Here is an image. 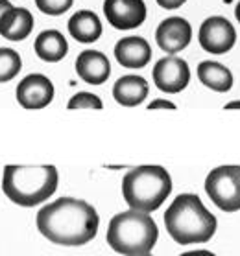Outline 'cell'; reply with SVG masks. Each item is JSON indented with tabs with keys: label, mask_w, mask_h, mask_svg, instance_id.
<instances>
[{
	"label": "cell",
	"mask_w": 240,
	"mask_h": 256,
	"mask_svg": "<svg viewBox=\"0 0 240 256\" xmlns=\"http://www.w3.org/2000/svg\"><path fill=\"white\" fill-rule=\"evenodd\" d=\"M234 17H236V20H238V24H240V0H238V4H236V8H234Z\"/></svg>",
	"instance_id": "4316f807"
},
{
	"label": "cell",
	"mask_w": 240,
	"mask_h": 256,
	"mask_svg": "<svg viewBox=\"0 0 240 256\" xmlns=\"http://www.w3.org/2000/svg\"><path fill=\"white\" fill-rule=\"evenodd\" d=\"M198 80L214 92H227L233 87V74L218 61H201L198 64Z\"/></svg>",
	"instance_id": "ac0fdd59"
},
{
	"label": "cell",
	"mask_w": 240,
	"mask_h": 256,
	"mask_svg": "<svg viewBox=\"0 0 240 256\" xmlns=\"http://www.w3.org/2000/svg\"><path fill=\"white\" fill-rule=\"evenodd\" d=\"M59 174L52 164L45 166H15L4 168L2 190L19 206H37L58 190Z\"/></svg>",
	"instance_id": "3957f363"
},
{
	"label": "cell",
	"mask_w": 240,
	"mask_h": 256,
	"mask_svg": "<svg viewBox=\"0 0 240 256\" xmlns=\"http://www.w3.org/2000/svg\"><path fill=\"white\" fill-rule=\"evenodd\" d=\"M153 83L166 94H177L185 90L190 82V68L185 59L177 56H166L153 66Z\"/></svg>",
	"instance_id": "ba28073f"
},
{
	"label": "cell",
	"mask_w": 240,
	"mask_h": 256,
	"mask_svg": "<svg viewBox=\"0 0 240 256\" xmlns=\"http://www.w3.org/2000/svg\"><path fill=\"white\" fill-rule=\"evenodd\" d=\"M159 230L150 214L128 210L113 216L106 240L115 252L122 256L148 254L155 247Z\"/></svg>",
	"instance_id": "277c9868"
},
{
	"label": "cell",
	"mask_w": 240,
	"mask_h": 256,
	"mask_svg": "<svg viewBox=\"0 0 240 256\" xmlns=\"http://www.w3.org/2000/svg\"><path fill=\"white\" fill-rule=\"evenodd\" d=\"M223 109H240V100H236V102H229V104H225V107Z\"/></svg>",
	"instance_id": "484cf974"
},
{
	"label": "cell",
	"mask_w": 240,
	"mask_h": 256,
	"mask_svg": "<svg viewBox=\"0 0 240 256\" xmlns=\"http://www.w3.org/2000/svg\"><path fill=\"white\" fill-rule=\"evenodd\" d=\"M172 192V177L163 166H137L122 179V198L131 210L150 214Z\"/></svg>",
	"instance_id": "5b68a950"
},
{
	"label": "cell",
	"mask_w": 240,
	"mask_h": 256,
	"mask_svg": "<svg viewBox=\"0 0 240 256\" xmlns=\"http://www.w3.org/2000/svg\"><path fill=\"white\" fill-rule=\"evenodd\" d=\"M12 8L13 6H12V2H10V0H0V18L4 17Z\"/></svg>",
	"instance_id": "cb8c5ba5"
},
{
	"label": "cell",
	"mask_w": 240,
	"mask_h": 256,
	"mask_svg": "<svg viewBox=\"0 0 240 256\" xmlns=\"http://www.w3.org/2000/svg\"><path fill=\"white\" fill-rule=\"evenodd\" d=\"M142 256H150V254H142Z\"/></svg>",
	"instance_id": "83f0119b"
},
{
	"label": "cell",
	"mask_w": 240,
	"mask_h": 256,
	"mask_svg": "<svg viewBox=\"0 0 240 256\" xmlns=\"http://www.w3.org/2000/svg\"><path fill=\"white\" fill-rule=\"evenodd\" d=\"M187 0H157V4L164 10H177V8H181Z\"/></svg>",
	"instance_id": "603a6c76"
},
{
	"label": "cell",
	"mask_w": 240,
	"mask_h": 256,
	"mask_svg": "<svg viewBox=\"0 0 240 256\" xmlns=\"http://www.w3.org/2000/svg\"><path fill=\"white\" fill-rule=\"evenodd\" d=\"M164 227L176 244L190 245L209 242L218 222L196 194H179L164 212Z\"/></svg>",
	"instance_id": "7a4b0ae2"
},
{
	"label": "cell",
	"mask_w": 240,
	"mask_h": 256,
	"mask_svg": "<svg viewBox=\"0 0 240 256\" xmlns=\"http://www.w3.org/2000/svg\"><path fill=\"white\" fill-rule=\"evenodd\" d=\"M74 0H36L37 10L45 15H52V17H58V15H63L72 8Z\"/></svg>",
	"instance_id": "44dd1931"
},
{
	"label": "cell",
	"mask_w": 240,
	"mask_h": 256,
	"mask_svg": "<svg viewBox=\"0 0 240 256\" xmlns=\"http://www.w3.org/2000/svg\"><path fill=\"white\" fill-rule=\"evenodd\" d=\"M76 74L89 85H102L111 76V63L98 50H83L76 59Z\"/></svg>",
	"instance_id": "4fadbf2b"
},
{
	"label": "cell",
	"mask_w": 240,
	"mask_h": 256,
	"mask_svg": "<svg viewBox=\"0 0 240 256\" xmlns=\"http://www.w3.org/2000/svg\"><path fill=\"white\" fill-rule=\"evenodd\" d=\"M192 41V26L183 17H168L155 30V42L163 52L176 56Z\"/></svg>",
	"instance_id": "30bf717a"
},
{
	"label": "cell",
	"mask_w": 240,
	"mask_h": 256,
	"mask_svg": "<svg viewBox=\"0 0 240 256\" xmlns=\"http://www.w3.org/2000/svg\"><path fill=\"white\" fill-rule=\"evenodd\" d=\"M36 54L37 58L47 63H58L69 54V42L65 35L58 30H45L37 35L36 39Z\"/></svg>",
	"instance_id": "e0dca14e"
},
{
	"label": "cell",
	"mask_w": 240,
	"mask_h": 256,
	"mask_svg": "<svg viewBox=\"0 0 240 256\" xmlns=\"http://www.w3.org/2000/svg\"><path fill=\"white\" fill-rule=\"evenodd\" d=\"M54 100V83L43 74H30L17 85V102L28 111L45 109Z\"/></svg>",
	"instance_id": "8fae6325"
},
{
	"label": "cell",
	"mask_w": 240,
	"mask_h": 256,
	"mask_svg": "<svg viewBox=\"0 0 240 256\" xmlns=\"http://www.w3.org/2000/svg\"><path fill=\"white\" fill-rule=\"evenodd\" d=\"M205 192L223 212L240 210V166H218L205 179Z\"/></svg>",
	"instance_id": "8992f818"
},
{
	"label": "cell",
	"mask_w": 240,
	"mask_h": 256,
	"mask_svg": "<svg viewBox=\"0 0 240 256\" xmlns=\"http://www.w3.org/2000/svg\"><path fill=\"white\" fill-rule=\"evenodd\" d=\"M115 59L126 68H144L152 59V46L139 35L122 37L115 44Z\"/></svg>",
	"instance_id": "7c38bea8"
},
{
	"label": "cell",
	"mask_w": 240,
	"mask_h": 256,
	"mask_svg": "<svg viewBox=\"0 0 240 256\" xmlns=\"http://www.w3.org/2000/svg\"><path fill=\"white\" fill-rule=\"evenodd\" d=\"M104 104H102V100L96 96V94H91V92H78L74 94L71 100H69V104H67V109H102Z\"/></svg>",
	"instance_id": "ffe728a7"
},
{
	"label": "cell",
	"mask_w": 240,
	"mask_h": 256,
	"mask_svg": "<svg viewBox=\"0 0 240 256\" xmlns=\"http://www.w3.org/2000/svg\"><path fill=\"white\" fill-rule=\"evenodd\" d=\"M69 34L82 44L96 42L102 37V20L91 10H80L69 18Z\"/></svg>",
	"instance_id": "9a60e30c"
},
{
	"label": "cell",
	"mask_w": 240,
	"mask_h": 256,
	"mask_svg": "<svg viewBox=\"0 0 240 256\" xmlns=\"http://www.w3.org/2000/svg\"><path fill=\"white\" fill-rule=\"evenodd\" d=\"M198 41L205 52L212 56L227 54L236 42V30L222 15H211L205 18L198 30Z\"/></svg>",
	"instance_id": "52a82bcc"
},
{
	"label": "cell",
	"mask_w": 240,
	"mask_h": 256,
	"mask_svg": "<svg viewBox=\"0 0 240 256\" xmlns=\"http://www.w3.org/2000/svg\"><path fill=\"white\" fill-rule=\"evenodd\" d=\"M181 256H216L211 250H188V252H183Z\"/></svg>",
	"instance_id": "d4e9b609"
},
{
	"label": "cell",
	"mask_w": 240,
	"mask_h": 256,
	"mask_svg": "<svg viewBox=\"0 0 240 256\" xmlns=\"http://www.w3.org/2000/svg\"><path fill=\"white\" fill-rule=\"evenodd\" d=\"M148 109H176V104H172L168 100H153L152 104L148 105Z\"/></svg>",
	"instance_id": "7402d4cb"
},
{
	"label": "cell",
	"mask_w": 240,
	"mask_h": 256,
	"mask_svg": "<svg viewBox=\"0 0 240 256\" xmlns=\"http://www.w3.org/2000/svg\"><path fill=\"white\" fill-rule=\"evenodd\" d=\"M34 30V15L26 8H15L0 18V35L8 41H24Z\"/></svg>",
	"instance_id": "2e32d148"
},
{
	"label": "cell",
	"mask_w": 240,
	"mask_h": 256,
	"mask_svg": "<svg viewBox=\"0 0 240 256\" xmlns=\"http://www.w3.org/2000/svg\"><path fill=\"white\" fill-rule=\"evenodd\" d=\"M144 0H104V15L115 30H135L146 20Z\"/></svg>",
	"instance_id": "9c48e42d"
},
{
	"label": "cell",
	"mask_w": 240,
	"mask_h": 256,
	"mask_svg": "<svg viewBox=\"0 0 240 256\" xmlns=\"http://www.w3.org/2000/svg\"><path fill=\"white\" fill-rule=\"evenodd\" d=\"M100 218L93 204L76 198H61L37 212L39 232L56 245L78 247L93 242Z\"/></svg>",
	"instance_id": "6da1fadb"
},
{
	"label": "cell",
	"mask_w": 240,
	"mask_h": 256,
	"mask_svg": "<svg viewBox=\"0 0 240 256\" xmlns=\"http://www.w3.org/2000/svg\"><path fill=\"white\" fill-rule=\"evenodd\" d=\"M23 68L19 52L13 48H0V83H6L17 76Z\"/></svg>",
	"instance_id": "d6986e66"
},
{
	"label": "cell",
	"mask_w": 240,
	"mask_h": 256,
	"mask_svg": "<svg viewBox=\"0 0 240 256\" xmlns=\"http://www.w3.org/2000/svg\"><path fill=\"white\" fill-rule=\"evenodd\" d=\"M148 90L150 87L144 78L137 74H128L117 80L113 87V98L124 107H137L146 100Z\"/></svg>",
	"instance_id": "5bb4252c"
}]
</instances>
